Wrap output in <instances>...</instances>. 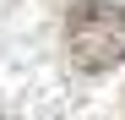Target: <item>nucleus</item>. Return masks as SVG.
<instances>
[{"mask_svg": "<svg viewBox=\"0 0 125 120\" xmlns=\"http://www.w3.org/2000/svg\"><path fill=\"white\" fill-rule=\"evenodd\" d=\"M65 49L76 71H114L125 60V6L114 0H71L65 11Z\"/></svg>", "mask_w": 125, "mask_h": 120, "instance_id": "f257e3e1", "label": "nucleus"}, {"mask_svg": "<svg viewBox=\"0 0 125 120\" xmlns=\"http://www.w3.org/2000/svg\"><path fill=\"white\" fill-rule=\"evenodd\" d=\"M0 120H16V115H11V109H0Z\"/></svg>", "mask_w": 125, "mask_h": 120, "instance_id": "f03ea898", "label": "nucleus"}]
</instances>
